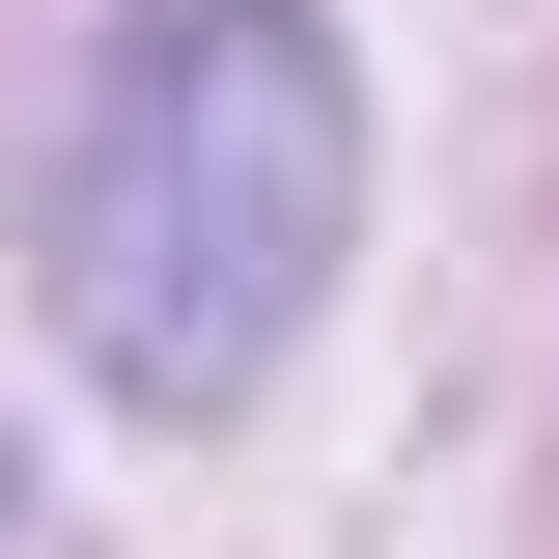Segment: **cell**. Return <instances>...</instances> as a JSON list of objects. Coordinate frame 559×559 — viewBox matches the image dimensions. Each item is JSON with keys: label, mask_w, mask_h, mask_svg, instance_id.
Instances as JSON below:
<instances>
[{"label": "cell", "mask_w": 559, "mask_h": 559, "mask_svg": "<svg viewBox=\"0 0 559 559\" xmlns=\"http://www.w3.org/2000/svg\"><path fill=\"white\" fill-rule=\"evenodd\" d=\"M364 252V57L308 0H140L28 168V280L112 419H252Z\"/></svg>", "instance_id": "cell-1"}]
</instances>
